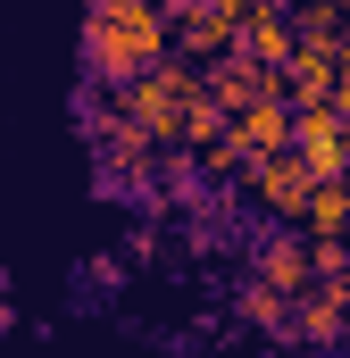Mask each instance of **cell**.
I'll return each mask as SVG.
<instances>
[{
    "instance_id": "obj_11",
    "label": "cell",
    "mask_w": 350,
    "mask_h": 358,
    "mask_svg": "<svg viewBox=\"0 0 350 358\" xmlns=\"http://www.w3.org/2000/svg\"><path fill=\"white\" fill-rule=\"evenodd\" d=\"M300 242H342L350 234V176H326L309 183V200H300V225H292Z\"/></svg>"
},
{
    "instance_id": "obj_12",
    "label": "cell",
    "mask_w": 350,
    "mask_h": 358,
    "mask_svg": "<svg viewBox=\"0 0 350 358\" xmlns=\"http://www.w3.org/2000/svg\"><path fill=\"white\" fill-rule=\"evenodd\" d=\"M234 317H242L251 334H267V342H292V300L267 292V283H251V275H242V292H234Z\"/></svg>"
},
{
    "instance_id": "obj_13",
    "label": "cell",
    "mask_w": 350,
    "mask_h": 358,
    "mask_svg": "<svg viewBox=\"0 0 350 358\" xmlns=\"http://www.w3.org/2000/svg\"><path fill=\"white\" fill-rule=\"evenodd\" d=\"M334 117H342V134H350V50H342V67H334Z\"/></svg>"
},
{
    "instance_id": "obj_6",
    "label": "cell",
    "mask_w": 350,
    "mask_h": 358,
    "mask_svg": "<svg viewBox=\"0 0 350 358\" xmlns=\"http://www.w3.org/2000/svg\"><path fill=\"white\" fill-rule=\"evenodd\" d=\"M200 92H209L225 117H242V108H259V100H284V67H259V59L225 50L217 67H200ZM284 108H292V100H284Z\"/></svg>"
},
{
    "instance_id": "obj_2",
    "label": "cell",
    "mask_w": 350,
    "mask_h": 358,
    "mask_svg": "<svg viewBox=\"0 0 350 358\" xmlns=\"http://www.w3.org/2000/svg\"><path fill=\"white\" fill-rule=\"evenodd\" d=\"M100 92V84H92ZM192 100H200V67L192 59H159V67H142V76H125V84H108V108L117 117H134L159 150L175 159V142H183V117H192Z\"/></svg>"
},
{
    "instance_id": "obj_3",
    "label": "cell",
    "mask_w": 350,
    "mask_h": 358,
    "mask_svg": "<svg viewBox=\"0 0 350 358\" xmlns=\"http://www.w3.org/2000/svg\"><path fill=\"white\" fill-rule=\"evenodd\" d=\"M84 134H92V159H100V192H150V176L167 167V150L134 125V117H117L108 108V92H92L84 100Z\"/></svg>"
},
{
    "instance_id": "obj_5",
    "label": "cell",
    "mask_w": 350,
    "mask_h": 358,
    "mask_svg": "<svg viewBox=\"0 0 350 358\" xmlns=\"http://www.w3.org/2000/svg\"><path fill=\"white\" fill-rule=\"evenodd\" d=\"M342 325H350V275H309L292 292V342L300 350H342Z\"/></svg>"
},
{
    "instance_id": "obj_14",
    "label": "cell",
    "mask_w": 350,
    "mask_h": 358,
    "mask_svg": "<svg viewBox=\"0 0 350 358\" xmlns=\"http://www.w3.org/2000/svg\"><path fill=\"white\" fill-rule=\"evenodd\" d=\"M342 267H350V234H342Z\"/></svg>"
},
{
    "instance_id": "obj_1",
    "label": "cell",
    "mask_w": 350,
    "mask_h": 358,
    "mask_svg": "<svg viewBox=\"0 0 350 358\" xmlns=\"http://www.w3.org/2000/svg\"><path fill=\"white\" fill-rule=\"evenodd\" d=\"M167 59V0H92L84 8V76L100 92Z\"/></svg>"
},
{
    "instance_id": "obj_7",
    "label": "cell",
    "mask_w": 350,
    "mask_h": 358,
    "mask_svg": "<svg viewBox=\"0 0 350 358\" xmlns=\"http://www.w3.org/2000/svg\"><path fill=\"white\" fill-rule=\"evenodd\" d=\"M292 159L309 167V183L326 176H350V134L334 108H292Z\"/></svg>"
},
{
    "instance_id": "obj_10",
    "label": "cell",
    "mask_w": 350,
    "mask_h": 358,
    "mask_svg": "<svg viewBox=\"0 0 350 358\" xmlns=\"http://www.w3.org/2000/svg\"><path fill=\"white\" fill-rule=\"evenodd\" d=\"M292 42H300V34H292V0H275V8H259V17H242V25H234V50H242V59H259V67H284V59H292Z\"/></svg>"
},
{
    "instance_id": "obj_8",
    "label": "cell",
    "mask_w": 350,
    "mask_h": 358,
    "mask_svg": "<svg viewBox=\"0 0 350 358\" xmlns=\"http://www.w3.org/2000/svg\"><path fill=\"white\" fill-rule=\"evenodd\" d=\"M251 283H267V292L292 300V292L309 283V242H300L292 225H267L259 242H251Z\"/></svg>"
},
{
    "instance_id": "obj_4",
    "label": "cell",
    "mask_w": 350,
    "mask_h": 358,
    "mask_svg": "<svg viewBox=\"0 0 350 358\" xmlns=\"http://www.w3.org/2000/svg\"><path fill=\"white\" fill-rule=\"evenodd\" d=\"M234 200H251L267 225H300V200H309V167H300L292 150H267V159H251V167L234 176Z\"/></svg>"
},
{
    "instance_id": "obj_15",
    "label": "cell",
    "mask_w": 350,
    "mask_h": 358,
    "mask_svg": "<svg viewBox=\"0 0 350 358\" xmlns=\"http://www.w3.org/2000/svg\"><path fill=\"white\" fill-rule=\"evenodd\" d=\"M342 350H350V325H342Z\"/></svg>"
},
{
    "instance_id": "obj_9",
    "label": "cell",
    "mask_w": 350,
    "mask_h": 358,
    "mask_svg": "<svg viewBox=\"0 0 350 358\" xmlns=\"http://www.w3.org/2000/svg\"><path fill=\"white\" fill-rule=\"evenodd\" d=\"M334 50H309V42H292V59H284V100L292 108H334Z\"/></svg>"
}]
</instances>
